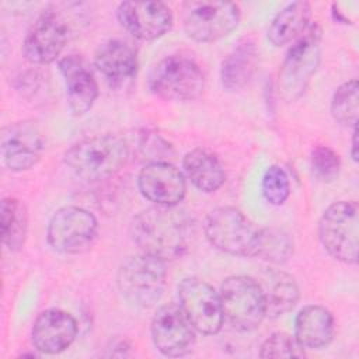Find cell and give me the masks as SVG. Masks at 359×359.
Masks as SVG:
<instances>
[{
	"mask_svg": "<svg viewBox=\"0 0 359 359\" xmlns=\"http://www.w3.org/2000/svg\"><path fill=\"white\" fill-rule=\"evenodd\" d=\"M98 231L95 216L79 206L59 209L48 224V241L59 252L79 254L88 250Z\"/></svg>",
	"mask_w": 359,
	"mask_h": 359,
	"instance_id": "30bf717a",
	"label": "cell"
},
{
	"mask_svg": "<svg viewBox=\"0 0 359 359\" xmlns=\"http://www.w3.org/2000/svg\"><path fill=\"white\" fill-rule=\"evenodd\" d=\"M137 184L146 199L161 206L178 205L187 192L182 172L167 161H153L143 167Z\"/></svg>",
	"mask_w": 359,
	"mask_h": 359,
	"instance_id": "2e32d148",
	"label": "cell"
},
{
	"mask_svg": "<svg viewBox=\"0 0 359 359\" xmlns=\"http://www.w3.org/2000/svg\"><path fill=\"white\" fill-rule=\"evenodd\" d=\"M121 25L142 41L163 36L172 27V11L161 1H123L116 8Z\"/></svg>",
	"mask_w": 359,
	"mask_h": 359,
	"instance_id": "9a60e30c",
	"label": "cell"
},
{
	"mask_svg": "<svg viewBox=\"0 0 359 359\" xmlns=\"http://www.w3.org/2000/svg\"><path fill=\"white\" fill-rule=\"evenodd\" d=\"M94 62L111 87L125 86L137 72L135 49L121 39H111L102 43L95 53Z\"/></svg>",
	"mask_w": 359,
	"mask_h": 359,
	"instance_id": "d6986e66",
	"label": "cell"
},
{
	"mask_svg": "<svg viewBox=\"0 0 359 359\" xmlns=\"http://www.w3.org/2000/svg\"><path fill=\"white\" fill-rule=\"evenodd\" d=\"M76 337L77 323L74 317L59 309L42 311L31 331L32 344L42 353H59L67 349Z\"/></svg>",
	"mask_w": 359,
	"mask_h": 359,
	"instance_id": "e0dca14e",
	"label": "cell"
},
{
	"mask_svg": "<svg viewBox=\"0 0 359 359\" xmlns=\"http://www.w3.org/2000/svg\"><path fill=\"white\" fill-rule=\"evenodd\" d=\"M258 65V50L250 39L238 42L224 57L220 67L222 86L227 91L241 90L254 76Z\"/></svg>",
	"mask_w": 359,
	"mask_h": 359,
	"instance_id": "7402d4cb",
	"label": "cell"
},
{
	"mask_svg": "<svg viewBox=\"0 0 359 359\" xmlns=\"http://www.w3.org/2000/svg\"><path fill=\"white\" fill-rule=\"evenodd\" d=\"M0 149L4 165L11 171L32 168L42 157L45 140L34 121H20L1 129Z\"/></svg>",
	"mask_w": 359,
	"mask_h": 359,
	"instance_id": "7c38bea8",
	"label": "cell"
},
{
	"mask_svg": "<svg viewBox=\"0 0 359 359\" xmlns=\"http://www.w3.org/2000/svg\"><path fill=\"white\" fill-rule=\"evenodd\" d=\"M167 283V269L163 259L139 254L129 257L118 271V287L128 303L147 309L163 296Z\"/></svg>",
	"mask_w": 359,
	"mask_h": 359,
	"instance_id": "3957f363",
	"label": "cell"
},
{
	"mask_svg": "<svg viewBox=\"0 0 359 359\" xmlns=\"http://www.w3.org/2000/svg\"><path fill=\"white\" fill-rule=\"evenodd\" d=\"M290 194L286 171L279 165H271L262 177V195L272 205H282Z\"/></svg>",
	"mask_w": 359,
	"mask_h": 359,
	"instance_id": "83f0119b",
	"label": "cell"
},
{
	"mask_svg": "<svg viewBox=\"0 0 359 359\" xmlns=\"http://www.w3.org/2000/svg\"><path fill=\"white\" fill-rule=\"evenodd\" d=\"M318 237L325 251L345 264L358 262L359 208L356 201L330 205L318 223Z\"/></svg>",
	"mask_w": 359,
	"mask_h": 359,
	"instance_id": "277c9868",
	"label": "cell"
},
{
	"mask_svg": "<svg viewBox=\"0 0 359 359\" xmlns=\"http://www.w3.org/2000/svg\"><path fill=\"white\" fill-rule=\"evenodd\" d=\"M150 88L167 101H192L202 94L205 76L192 57L181 53L170 55L153 69Z\"/></svg>",
	"mask_w": 359,
	"mask_h": 359,
	"instance_id": "8992f818",
	"label": "cell"
},
{
	"mask_svg": "<svg viewBox=\"0 0 359 359\" xmlns=\"http://www.w3.org/2000/svg\"><path fill=\"white\" fill-rule=\"evenodd\" d=\"M334 337V317L318 304L304 306L294 320V339L302 348L320 349Z\"/></svg>",
	"mask_w": 359,
	"mask_h": 359,
	"instance_id": "ffe728a7",
	"label": "cell"
},
{
	"mask_svg": "<svg viewBox=\"0 0 359 359\" xmlns=\"http://www.w3.org/2000/svg\"><path fill=\"white\" fill-rule=\"evenodd\" d=\"M257 282L264 296L265 317L278 318L296 306L299 287L290 275L278 269H266Z\"/></svg>",
	"mask_w": 359,
	"mask_h": 359,
	"instance_id": "44dd1931",
	"label": "cell"
},
{
	"mask_svg": "<svg viewBox=\"0 0 359 359\" xmlns=\"http://www.w3.org/2000/svg\"><path fill=\"white\" fill-rule=\"evenodd\" d=\"M261 358H303V348L286 332H275L261 346Z\"/></svg>",
	"mask_w": 359,
	"mask_h": 359,
	"instance_id": "f1b7e54d",
	"label": "cell"
},
{
	"mask_svg": "<svg viewBox=\"0 0 359 359\" xmlns=\"http://www.w3.org/2000/svg\"><path fill=\"white\" fill-rule=\"evenodd\" d=\"M28 233V210L15 198H6L1 202V238L11 251H18L25 243Z\"/></svg>",
	"mask_w": 359,
	"mask_h": 359,
	"instance_id": "d4e9b609",
	"label": "cell"
},
{
	"mask_svg": "<svg viewBox=\"0 0 359 359\" xmlns=\"http://www.w3.org/2000/svg\"><path fill=\"white\" fill-rule=\"evenodd\" d=\"M129 149L115 135H97L74 143L65 154V163L80 180L95 182L118 172L126 163Z\"/></svg>",
	"mask_w": 359,
	"mask_h": 359,
	"instance_id": "7a4b0ae2",
	"label": "cell"
},
{
	"mask_svg": "<svg viewBox=\"0 0 359 359\" xmlns=\"http://www.w3.org/2000/svg\"><path fill=\"white\" fill-rule=\"evenodd\" d=\"M311 167L316 177L324 182L338 178L341 161L339 156L328 146H316L311 151Z\"/></svg>",
	"mask_w": 359,
	"mask_h": 359,
	"instance_id": "f546056e",
	"label": "cell"
},
{
	"mask_svg": "<svg viewBox=\"0 0 359 359\" xmlns=\"http://www.w3.org/2000/svg\"><path fill=\"white\" fill-rule=\"evenodd\" d=\"M59 69L66 80L67 104L73 115L87 114L98 97V84L80 57L67 56L59 62Z\"/></svg>",
	"mask_w": 359,
	"mask_h": 359,
	"instance_id": "ac0fdd59",
	"label": "cell"
},
{
	"mask_svg": "<svg viewBox=\"0 0 359 359\" xmlns=\"http://www.w3.org/2000/svg\"><path fill=\"white\" fill-rule=\"evenodd\" d=\"M151 339L164 356H184L195 344L194 327L180 306L168 303L158 307L151 320Z\"/></svg>",
	"mask_w": 359,
	"mask_h": 359,
	"instance_id": "5bb4252c",
	"label": "cell"
},
{
	"mask_svg": "<svg viewBox=\"0 0 359 359\" xmlns=\"http://www.w3.org/2000/svg\"><path fill=\"white\" fill-rule=\"evenodd\" d=\"M356 137H358V126H353V133H352V158L355 161H358V143H356Z\"/></svg>",
	"mask_w": 359,
	"mask_h": 359,
	"instance_id": "4dcf8cb0",
	"label": "cell"
},
{
	"mask_svg": "<svg viewBox=\"0 0 359 359\" xmlns=\"http://www.w3.org/2000/svg\"><path fill=\"white\" fill-rule=\"evenodd\" d=\"M293 254V241L287 233L275 227L259 229L255 257L271 264H283Z\"/></svg>",
	"mask_w": 359,
	"mask_h": 359,
	"instance_id": "484cf974",
	"label": "cell"
},
{
	"mask_svg": "<svg viewBox=\"0 0 359 359\" xmlns=\"http://www.w3.org/2000/svg\"><path fill=\"white\" fill-rule=\"evenodd\" d=\"M130 231L142 252L163 261L182 257L194 238L191 219L175 206L157 205L140 212L133 219Z\"/></svg>",
	"mask_w": 359,
	"mask_h": 359,
	"instance_id": "6da1fadb",
	"label": "cell"
},
{
	"mask_svg": "<svg viewBox=\"0 0 359 359\" xmlns=\"http://www.w3.org/2000/svg\"><path fill=\"white\" fill-rule=\"evenodd\" d=\"M219 296L224 318L238 331H252L265 318L262 290L251 276H229L222 283Z\"/></svg>",
	"mask_w": 359,
	"mask_h": 359,
	"instance_id": "ba28073f",
	"label": "cell"
},
{
	"mask_svg": "<svg viewBox=\"0 0 359 359\" xmlns=\"http://www.w3.org/2000/svg\"><path fill=\"white\" fill-rule=\"evenodd\" d=\"M259 229L238 209L222 206L213 209L205 223V234L217 250L238 257H255Z\"/></svg>",
	"mask_w": 359,
	"mask_h": 359,
	"instance_id": "52a82bcc",
	"label": "cell"
},
{
	"mask_svg": "<svg viewBox=\"0 0 359 359\" xmlns=\"http://www.w3.org/2000/svg\"><path fill=\"white\" fill-rule=\"evenodd\" d=\"M359 111V86L358 81L349 80L339 86L334 93L331 112L337 122L356 126Z\"/></svg>",
	"mask_w": 359,
	"mask_h": 359,
	"instance_id": "4316f807",
	"label": "cell"
},
{
	"mask_svg": "<svg viewBox=\"0 0 359 359\" xmlns=\"http://www.w3.org/2000/svg\"><path fill=\"white\" fill-rule=\"evenodd\" d=\"M311 7L307 1H294L282 8L268 28V39L273 46H283L299 38L309 27Z\"/></svg>",
	"mask_w": 359,
	"mask_h": 359,
	"instance_id": "cb8c5ba5",
	"label": "cell"
},
{
	"mask_svg": "<svg viewBox=\"0 0 359 359\" xmlns=\"http://www.w3.org/2000/svg\"><path fill=\"white\" fill-rule=\"evenodd\" d=\"M180 307L194 330L212 335L223 325V310L219 293L205 280L185 278L178 286Z\"/></svg>",
	"mask_w": 359,
	"mask_h": 359,
	"instance_id": "8fae6325",
	"label": "cell"
},
{
	"mask_svg": "<svg viewBox=\"0 0 359 359\" xmlns=\"http://www.w3.org/2000/svg\"><path fill=\"white\" fill-rule=\"evenodd\" d=\"M67 41V24L65 18L53 11H43L28 28L22 53L34 65H48L57 59Z\"/></svg>",
	"mask_w": 359,
	"mask_h": 359,
	"instance_id": "4fadbf2b",
	"label": "cell"
},
{
	"mask_svg": "<svg viewBox=\"0 0 359 359\" xmlns=\"http://www.w3.org/2000/svg\"><path fill=\"white\" fill-rule=\"evenodd\" d=\"M240 21V8L229 1H188L184 4V29L198 42L227 36Z\"/></svg>",
	"mask_w": 359,
	"mask_h": 359,
	"instance_id": "9c48e42d",
	"label": "cell"
},
{
	"mask_svg": "<svg viewBox=\"0 0 359 359\" xmlns=\"http://www.w3.org/2000/svg\"><path fill=\"white\" fill-rule=\"evenodd\" d=\"M320 43L321 28L310 24L287 50L279 72V93L286 101L299 98L306 90L320 63Z\"/></svg>",
	"mask_w": 359,
	"mask_h": 359,
	"instance_id": "5b68a950",
	"label": "cell"
},
{
	"mask_svg": "<svg viewBox=\"0 0 359 359\" xmlns=\"http://www.w3.org/2000/svg\"><path fill=\"white\" fill-rule=\"evenodd\" d=\"M182 167L194 187L203 192H215L226 181V172L219 158L203 149L188 151L182 160Z\"/></svg>",
	"mask_w": 359,
	"mask_h": 359,
	"instance_id": "603a6c76",
	"label": "cell"
}]
</instances>
